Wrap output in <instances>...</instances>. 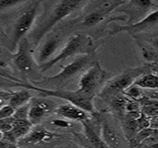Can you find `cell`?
Masks as SVG:
<instances>
[{
  "label": "cell",
  "instance_id": "6da1fadb",
  "mask_svg": "<svg viewBox=\"0 0 158 148\" xmlns=\"http://www.w3.org/2000/svg\"><path fill=\"white\" fill-rule=\"evenodd\" d=\"M157 67V64H148L142 67L129 68L107 82L101 89L99 96L104 100H111L120 95L133 85L134 82L143 74Z\"/></svg>",
  "mask_w": 158,
  "mask_h": 148
},
{
  "label": "cell",
  "instance_id": "7a4b0ae2",
  "mask_svg": "<svg viewBox=\"0 0 158 148\" xmlns=\"http://www.w3.org/2000/svg\"><path fill=\"white\" fill-rule=\"evenodd\" d=\"M94 53V42L91 36L83 34H77L69 40L62 50L55 57L51 58L41 65L40 70L45 72L60 62L78 54H91Z\"/></svg>",
  "mask_w": 158,
  "mask_h": 148
},
{
  "label": "cell",
  "instance_id": "3957f363",
  "mask_svg": "<svg viewBox=\"0 0 158 148\" xmlns=\"http://www.w3.org/2000/svg\"><path fill=\"white\" fill-rule=\"evenodd\" d=\"M81 1H61L58 2L56 5L51 10L48 18L45 19L43 24L35 30L32 36L33 44L38 45L43 39L44 36L48 33L59 22L69 16L73 10L81 5Z\"/></svg>",
  "mask_w": 158,
  "mask_h": 148
},
{
  "label": "cell",
  "instance_id": "277c9868",
  "mask_svg": "<svg viewBox=\"0 0 158 148\" xmlns=\"http://www.w3.org/2000/svg\"><path fill=\"white\" fill-rule=\"evenodd\" d=\"M27 89H31L38 91V92L42 93V94H45L46 96H53L61 98V99L65 100L70 102V104L73 105L77 107H80L89 113H94V107L93 98L89 96H86L77 91H70V90H48V89L40 88V87H35L27 84Z\"/></svg>",
  "mask_w": 158,
  "mask_h": 148
},
{
  "label": "cell",
  "instance_id": "5b68a950",
  "mask_svg": "<svg viewBox=\"0 0 158 148\" xmlns=\"http://www.w3.org/2000/svg\"><path fill=\"white\" fill-rule=\"evenodd\" d=\"M106 71L102 68L98 62H96L82 76L79 83L80 87L78 91L94 98L106 79Z\"/></svg>",
  "mask_w": 158,
  "mask_h": 148
},
{
  "label": "cell",
  "instance_id": "8992f818",
  "mask_svg": "<svg viewBox=\"0 0 158 148\" xmlns=\"http://www.w3.org/2000/svg\"><path fill=\"white\" fill-rule=\"evenodd\" d=\"M94 54H85L77 58L75 61L69 64L62 68V70L54 76L45 78L42 81L39 82L43 83L54 84V85H63L69 80L73 78V76L78 74L80 71L85 68L91 64L93 60Z\"/></svg>",
  "mask_w": 158,
  "mask_h": 148
},
{
  "label": "cell",
  "instance_id": "52a82bcc",
  "mask_svg": "<svg viewBox=\"0 0 158 148\" xmlns=\"http://www.w3.org/2000/svg\"><path fill=\"white\" fill-rule=\"evenodd\" d=\"M40 2L36 1L32 3L30 8L18 19L14 27V37H13V49L17 47L18 44L31 30L34 25L40 8Z\"/></svg>",
  "mask_w": 158,
  "mask_h": 148
},
{
  "label": "cell",
  "instance_id": "ba28073f",
  "mask_svg": "<svg viewBox=\"0 0 158 148\" xmlns=\"http://www.w3.org/2000/svg\"><path fill=\"white\" fill-rule=\"evenodd\" d=\"M18 49L13 55V61L16 68L23 74H29L33 70V59L30 43L26 38H23L18 44Z\"/></svg>",
  "mask_w": 158,
  "mask_h": 148
},
{
  "label": "cell",
  "instance_id": "9c48e42d",
  "mask_svg": "<svg viewBox=\"0 0 158 148\" xmlns=\"http://www.w3.org/2000/svg\"><path fill=\"white\" fill-rule=\"evenodd\" d=\"M158 11L155 10L153 13H151L149 15L146 16L145 19H143L138 22L133 24V25H129L127 26H116L112 29L110 32L111 35H115V34H120L121 32H128L129 34H137L148 29L155 26L157 23L158 20Z\"/></svg>",
  "mask_w": 158,
  "mask_h": 148
},
{
  "label": "cell",
  "instance_id": "30bf717a",
  "mask_svg": "<svg viewBox=\"0 0 158 148\" xmlns=\"http://www.w3.org/2000/svg\"><path fill=\"white\" fill-rule=\"evenodd\" d=\"M60 136L61 135L51 132L43 126H38L33 130H31L28 134L21 138L20 142L24 145H36L41 142H50Z\"/></svg>",
  "mask_w": 158,
  "mask_h": 148
},
{
  "label": "cell",
  "instance_id": "8fae6325",
  "mask_svg": "<svg viewBox=\"0 0 158 148\" xmlns=\"http://www.w3.org/2000/svg\"><path fill=\"white\" fill-rule=\"evenodd\" d=\"M55 112L63 118L81 122H86L89 118V113L70 103L60 105Z\"/></svg>",
  "mask_w": 158,
  "mask_h": 148
},
{
  "label": "cell",
  "instance_id": "7c38bea8",
  "mask_svg": "<svg viewBox=\"0 0 158 148\" xmlns=\"http://www.w3.org/2000/svg\"><path fill=\"white\" fill-rule=\"evenodd\" d=\"M101 136V138L108 148H120L121 143L119 135L107 121L102 122Z\"/></svg>",
  "mask_w": 158,
  "mask_h": 148
},
{
  "label": "cell",
  "instance_id": "4fadbf2b",
  "mask_svg": "<svg viewBox=\"0 0 158 148\" xmlns=\"http://www.w3.org/2000/svg\"><path fill=\"white\" fill-rule=\"evenodd\" d=\"M51 110L50 104L44 101H36L29 108L28 120L33 125H37L45 115Z\"/></svg>",
  "mask_w": 158,
  "mask_h": 148
},
{
  "label": "cell",
  "instance_id": "5bb4252c",
  "mask_svg": "<svg viewBox=\"0 0 158 148\" xmlns=\"http://www.w3.org/2000/svg\"><path fill=\"white\" fill-rule=\"evenodd\" d=\"M60 42V40L58 37H52L48 39L39 52L37 58L38 62L41 64V65L46 62L47 60L49 59L51 56L57 50Z\"/></svg>",
  "mask_w": 158,
  "mask_h": 148
},
{
  "label": "cell",
  "instance_id": "9a60e30c",
  "mask_svg": "<svg viewBox=\"0 0 158 148\" xmlns=\"http://www.w3.org/2000/svg\"><path fill=\"white\" fill-rule=\"evenodd\" d=\"M32 127L33 125L28 119H14L10 131L18 141L28 134Z\"/></svg>",
  "mask_w": 158,
  "mask_h": 148
},
{
  "label": "cell",
  "instance_id": "2e32d148",
  "mask_svg": "<svg viewBox=\"0 0 158 148\" xmlns=\"http://www.w3.org/2000/svg\"><path fill=\"white\" fill-rule=\"evenodd\" d=\"M82 125L84 126L85 134L86 139L90 144L91 148H106L108 147L104 143V142L101 138L100 136L95 132L93 127L88 123V122H82Z\"/></svg>",
  "mask_w": 158,
  "mask_h": 148
},
{
  "label": "cell",
  "instance_id": "e0dca14e",
  "mask_svg": "<svg viewBox=\"0 0 158 148\" xmlns=\"http://www.w3.org/2000/svg\"><path fill=\"white\" fill-rule=\"evenodd\" d=\"M32 98V94L29 90H24L13 93L9 100L8 104L14 110L28 103Z\"/></svg>",
  "mask_w": 158,
  "mask_h": 148
},
{
  "label": "cell",
  "instance_id": "ac0fdd59",
  "mask_svg": "<svg viewBox=\"0 0 158 148\" xmlns=\"http://www.w3.org/2000/svg\"><path fill=\"white\" fill-rule=\"evenodd\" d=\"M133 85L137 86L139 88L152 89L157 90L158 87V77L157 74H143L134 82Z\"/></svg>",
  "mask_w": 158,
  "mask_h": 148
},
{
  "label": "cell",
  "instance_id": "d6986e66",
  "mask_svg": "<svg viewBox=\"0 0 158 148\" xmlns=\"http://www.w3.org/2000/svg\"><path fill=\"white\" fill-rule=\"evenodd\" d=\"M106 16V15L104 13L101 12L100 10L97 9L96 10H94V11H93L85 16L83 22H82V25L87 27L95 26L97 24L101 22Z\"/></svg>",
  "mask_w": 158,
  "mask_h": 148
},
{
  "label": "cell",
  "instance_id": "ffe728a7",
  "mask_svg": "<svg viewBox=\"0 0 158 148\" xmlns=\"http://www.w3.org/2000/svg\"><path fill=\"white\" fill-rule=\"evenodd\" d=\"M128 100L129 99H128L126 96L120 94L111 98L110 101H111V105L114 109L118 111L119 113H123V112L126 110V107Z\"/></svg>",
  "mask_w": 158,
  "mask_h": 148
},
{
  "label": "cell",
  "instance_id": "44dd1931",
  "mask_svg": "<svg viewBox=\"0 0 158 148\" xmlns=\"http://www.w3.org/2000/svg\"><path fill=\"white\" fill-rule=\"evenodd\" d=\"M29 108L30 107H29L28 104H26V105L16 109L13 118L14 119H28Z\"/></svg>",
  "mask_w": 158,
  "mask_h": 148
},
{
  "label": "cell",
  "instance_id": "7402d4cb",
  "mask_svg": "<svg viewBox=\"0 0 158 148\" xmlns=\"http://www.w3.org/2000/svg\"><path fill=\"white\" fill-rule=\"evenodd\" d=\"M15 110L9 105H5L0 107V119L13 117Z\"/></svg>",
  "mask_w": 158,
  "mask_h": 148
},
{
  "label": "cell",
  "instance_id": "603a6c76",
  "mask_svg": "<svg viewBox=\"0 0 158 148\" xmlns=\"http://www.w3.org/2000/svg\"><path fill=\"white\" fill-rule=\"evenodd\" d=\"M14 118L13 117L8 118L0 119V131L2 133H6L12 129V124Z\"/></svg>",
  "mask_w": 158,
  "mask_h": 148
},
{
  "label": "cell",
  "instance_id": "cb8c5ba5",
  "mask_svg": "<svg viewBox=\"0 0 158 148\" xmlns=\"http://www.w3.org/2000/svg\"><path fill=\"white\" fill-rule=\"evenodd\" d=\"M23 81L19 80V82L13 81V80H5V81H1L0 80V90L2 88H6V87H23Z\"/></svg>",
  "mask_w": 158,
  "mask_h": 148
},
{
  "label": "cell",
  "instance_id": "d4e9b609",
  "mask_svg": "<svg viewBox=\"0 0 158 148\" xmlns=\"http://www.w3.org/2000/svg\"><path fill=\"white\" fill-rule=\"evenodd\" d=\"M21 3H24L23 1H13V0H1L0 1V10H5L10 8L15 7Z\"/></svg>",
  "mask_w": 158,
  "mask_h": 148
},
{
  "label": "cell",
  "instance_id": "484cf974",
  "mask_svg": "<svg viewBox=\"0 0 158 148\" xmlns=\"http://www.w3.org/2000/svg\"><path fill=\"white\" fill-rule=\"evenodd\" d=\"M125 92H126V94H127L128 96L133 98L134 99L139 97V96H141V94H141L140 88L135 85H131V87H130L129 88H128Z\"/></svg>",
  "mask_w": 158,
  "mask_h": 148
},
{
  "label": "cell",
  "instance_id": "4316f807",
  "mask_svg": "<svg viewBox=\"0 0 158 148\" xmlns=\"http://www.w3.org/2000/svg\"><path fill=\"white\" fill-rule=\"evenodd\" d=\"M13 92H9L4 90H0V107L8 103Z\"/></svg>",
  "mask_w": 158,
  "mask_h": 148
},
{
  "label": "cell",
  "instance_id": "83f0119b",
  "mask_svg": "<svg viewBox=\"0 0 158 148\" xmlns=\"http://www.w3.org/2000/svg\"><path fill=\"white\" fill-rule=\"evenodd\" d=\"M139 110V104L137 102L134 100H128L127 105L126 107V110L128 113H136L138 112Z\"/></svg>",
  "mask_w": 158,
  "mask_h": 148
},
{
  "label": "cell",
  "instance_id": "f1b7e54d",
  "mask_svg": "<svg viewBox=\"0 0 158 148\" xmlns=\"http://www.w3.org/2000/svg\"><path fill=\"white\" fill-rule=\"evenodd\" d=\"M51 123H52L53 125L58 126V127H69L70 125H71L69 122L62 119H55L54 121H52Z\"/></svg>",
  "mask_w": 158,
  "mask_h": 148
},
{
  "label": "cell",
  "instance_id": "f546056e",
  "mask_svg": "<svg viewBox=\"0 0 158 148\" xmlns=\"http://www.w3.org/2000/svg\"><path fill=\"white\" fill-rule=\"evenodd\" d=\"M132 3H134L135 5H137V6L141 7V8H148V7L151 6V5L152 4V2L151 1H139V0H137V1H133L131 2Z\"/></svg>",
  "mask_w": 158,
  "mask_h": 148
},
{
  "label": "cell",
  "instance_id": "4dcf8cb0",
  "mask_svg": "<svg viewBox=\"0 0 158 148\" xmlns=\"http://www.w3.org/2000/svg\"><path fill=\"white\" fill-rule=\"evenodd\" d=\"M0 148H19L15 144L10 143L5 141L0 140Z\"/></svg>",
  "mask_w": 158,
  "mask_h": 148
},
{
  "label": "cell",
  "instance_id": "1f68e13d",
  "mask_svg": "<svg viewBox=\"0 0 158 148\" xmlns=\"http://www.w3.org/2000/svg\"><path fill=\"white\" fill-rule=\"evenodd\" d=\"M2 137H3V133H2L1 131H0V140L2 139Z\"/></svg>",
  "mask_w": 158,
  "mask_h": 148
},
{
  "label": "cell",
  "instance_id": "d6a6232c",
  "mask_svg": "<svg viewBox=\"0 0 158 148\" xmlns=\"http://www.w3.org/2000/svg\"><path fill=\"white\" fill-rule=\"evenodd\" d=\"M106 148H108V147H106Z\"/></svg>",
  "mask_w": 158,
  "mask_h": 148
}]
</instances>
